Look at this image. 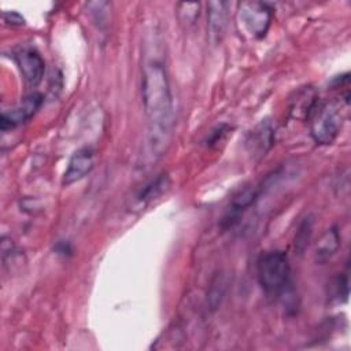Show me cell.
<instances>
[{
	"mask_svg": "<svg viewBox=\"0 0 351 351\" xmlns=\"http://www.w3.org/2000/svg\"><path fill=\"white\" fill-rule=\"evenodd\" d=\"M143 107L147 118V147L154 159L169 148L174 128L173 95L166 67L159 59H149L143 66Z\"/></svg>",
	"mask_w": 351,
	"mask_h": 351,
	"instance_id": "cell-1",
	"label": "cell"
},
{
	"mask_svg": "<svg viewBox=\"0 0 351 351\" xmlns=\"http://www.w3.org/2000/svg\"><path fill=\"white\" fill-rule=\"evenodd\" d=\"M259 285L269 296H288L291 288V267L285 252L274 250L263 254L256 263Z\"/></svg>",
	"mask_w": 351,
	"mask_h": 351,
	"instance_id": "cell-2",
	"label": "cell"
},
{
	"mask_svg": "<svg viewBox=\"0 0 351 351\" xmlns=\"http://www.w3.org/2000/svg\"><path fill=\"white\" fill-rule=\"evenodd\" d=\"M273 18V11L267 3L243 1L236 11V25L240 34L252 40L266 36Z\"/></svg>",
	"mask_w": 351,
	"mask_h": 351,
	"instance_id": "cell-3",
	"label": "cell"
},
{
	"mask_svg": "<svg viewBox=\"0 0 351 351\" xmlns=\"http://www.w3.org/2000/svg\"><path fill=\"white\" fill-rule=\"evenodd\" d=\"M310 134L317 144H332L343 125L339 107L333 103H317L310 117Z\"/></svg>",
	"mask_w": 351,
	"mask_h": 351,
	"instance_id": "cell-4",
	"label": "cell"
},
{
	"mask_svg": "<svg viewBox=\"0 0 351 351\" xmlns=\"http://www.w3.org/2000/svg\"><path fill=\"white\" fill-rule=\"evenodd\" d=\"M43 95L38 92H33L27 96H25L14 108L5 110L1 112L0 117V128L3 132H7L10 129H14L15 126L26 122L29 118H32L37 110L43 104Z\"/></svg>",
	"mask_w": 351,
	"mask_h": 351,
	"instance_id": "cell-5",
	"label": "cell"
},
{
	"mask_svg": "<svg viewBox=\"0 0 351 351\" xmlns=\"http://www.w3.org/2000/svg\"><path fill=\"white\" fill-rule=\"evenodd\" d=\"M16 66L29 85H37L41 82L45 71V62L40 52L33 47H19L14 52Z\"/></svg>",
	"mask_w": 351,
	"mask_h": 351,
	"instance_id": "cell-6",
	"label": "cell"
},
{
	"mask_svg": "<svg viewBox=\"0 0 351 351\" xmlns=\"http://www.w3.org/2000/svg\"><path fill=\"white\" fill-rule=\"evenodd\" d=\"M270 119H262L245 137V148L254 159L263 158L274 144L276 133Z\"/></svg>",
	"mask_w": 351,
	"mask_h": 351,
	"instance_id": "cell-7",
	"label": "cell"
},
{
	"mask_svg": "<svg viewBox=\"0 0 351 351\" xmlns=\"http://www.w3.org/2000/svg\"><path fill=\"white\" fill-rule=\"evenodd\" d=\"M95 166V151L92 148L84 147L77 149L67 165V169L63 174V185H71L85 176H88Z\"/></svg>",
	"mask_w": 351,
	"mask_h": 351,
	"instance_id": "cell-8",
	"label": "cell"
},
{
	"mask_svg": "<svg viewBox=\"0 0 351 351\" xmlns=\"http://www.w3.org/2000/svg\"><path fill=\"white\" fill-rule=\"evenodd\" d=\"M228 23V4L225 1H210L207 4V34L213 45L221 43Z\"/></svg>",
	"mask_w": 351,
	"mask_h": 351,
	"instance_id": "cell-9",
	"label": "cell"
},
{
	"mask_svg": "<svg viewBox=\"0 0 351 351\" xmlns=\"http://www.w3.org/2000/svg\"><path fill=\"white\" fill-rule=\"evenodd\" d=\"M340 233L336 226L329 228L325 233L318 239L314 248V261L319 265L326 263L340 248Z\"/></svg>",
	"mask_w": 351,
	"mask_h": 351,
	"instance_id": "cell-10",
	"label": "cell"
},
{
	"mask_svg": "<svg viewBox=\"0 0 351 351\" xmlns=\"http://www.w3.org/2000/svg\"><path fill=\"white\" fill-rule=\"evenodd\" d=\"M170 188V178L167 174H159L155 180L149 181L136 196V203L147 206L159 199Z\"/></svg>",
	"mask_w": 351,
	"mask_h": 351,
	"instance_id": "cell-11",
	"label": "cell"
},
{
	"mask_svg": "<svg viewBox=\"0 0 351 351\" xmlns=\"http://www.w3.org/2000/svg\"><path fill=\"white\" fill-rule=\"evenodd\" d=\"M226 287H228L226 276L223 273L215 274V277L211 280L208 293H207V304L211 310L218 308V306L221 304L226 292Z\"/></svg>",
	"mask_w": 351,
	"mask_h": 351,
	"instance_id": "cell-12",
	"label": "cell"
},
{
	"mask_svg": "<svg viewBox=\"0 0 351 351\" xmlns=\"http://www.w3.org/2000/svg\"><path fill=\"white\" fill-rule=\"evenodd\" d=\"M313 225H314L313 217L307 215L302 219V222L298 226L293 245H295V251L299 255H302L306 251V248L310 243V239H311V234H313Z\"/></svg>",
	"mask_w": 351,
	"mask_h": 351,
	"instance_id": "cell-13",
	"label": "cell"
},
{
	"mask_svg": "<svg viewBox=\"0 0 351 351\" xmlns=\"http://www.w3.org/2000/svg\"><path fill=\"white\" fill-rule=\"evenodd\" d=\"M200 4L197 3H180L178 4V18L185 25H192L199 16Z\"/></svg>",
	"mask_w": 351,
	"mask_h": 351,
	"instance_id": "cell-14",
	"label": "cell"
},
{
	"mask_svg": "<svg viewBox=\"0 0 351 351\" xmlns=\"http://www.w3.org/2000/svg\"><path fill=\"white\" fill-rule=\"evenodd\" d=\"M229 125H226V123H221V125H217L214 129H211L210 132H208V134L206 136V140H204V143H206V145H214V144H217V143H219L225 136H226V133L229 132Z\"/></svg>",
	"mask_w": 351,
	"mask_h": 351,
	"instance_id": "cell-15",
	"label": "cell"
},
{
	"mask_svg": "<svg viewBox=\"0 0 351 351\" xmlns=\"http://www.w3.org/2000/svg\"><path fill=\"white\" fill-rule=\"evenodd\" d=\"M3 19L7 25L11 26H22L25 25V19L21 14H18L16 11H4L3 12Z\"/></svg>",
	"mask_w": 351,
	"mask_h": 351,
	"instance_id": "cell-16",
	"label": "cell"
},
{
	"mask_svg": "<svg viewBox=\"0 0 351 351\" xmlns=\"http://www.w3.org/2000/svg\"><path fill=\"white\" fill-rule=\"evenodd\" d=\"M335 288H336V296H337L339 299H340V296H343L344 300H346L347 296H348V276L344 274V276L339 277V278L336 280Z\"/></svg>",
	"mask_w": 351,
	"mask_h": 351,
	"instance_id": "cell-17",
	"label": "cell"
}]
</instances>
